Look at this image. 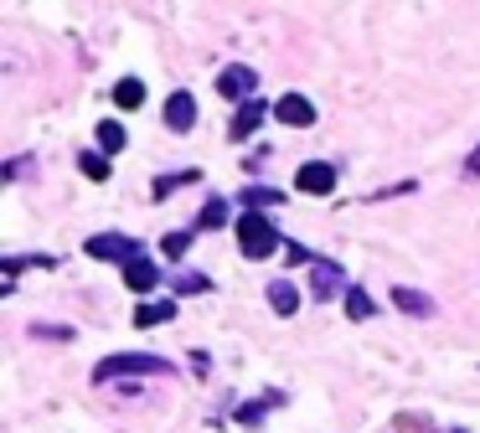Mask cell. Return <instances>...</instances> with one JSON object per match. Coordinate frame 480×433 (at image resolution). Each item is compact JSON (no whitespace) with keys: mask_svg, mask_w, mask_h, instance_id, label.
<instances>
[{"mask_svg":"<svg viewBox=\"0 0 480 433\" xmlns=\"http://www.w3.org/2000/svg\"><path fill=\"white\" fill-rule=\"evenodd\" d=\"M238 243H243L248 259H269V253L279 248V232H274V222H269V216L243 212V216H238Z\"/></svg>","mask_w":480,"mask_h":433,"instance_id":"cell-1","label":"cell"},{"mask_svg":"<svg viewBox=\"0 0 480 433\" xmlns=\"http://www.w3.org/2000/svg\"><path fill=\"white\" fill-rule=\"evenodd\" d=\"M88 259L134 263V259H140V243H134V238H124V232H99V238H88Z\"/></svg>","mask_w":480,"mask_h":433,"instance_id":"cell-2","label":"cell"},{"mask_svg":"<svg viewBox=\"0 0 480 433\" xmlns=\"http://www.w3.org/2000/svg\"><path fill=\"white\" fill-rule=\"evenodd\" d=\"M124 372H171V361L165 356H109L99 361V382H109V376H124Z\"/></svg>","mask_w":480,"mask_h":433,"instance_id":"cell-3","label":"cell"},{"mask_svg":"<svg viewBox=\"0 0 480 433\" xmlns=\"http://www.w3.org/2000/svg\"><path fill=\"white\" fill-rule=\"evenodd\" d=\"M294 191H305V196H325V191H336V171L325 165V160H305L300 175H294Z\"/></svg>","mask_w":480,"mask_h":433,"instance_id":"cell-4","label":"cell"},{"mask_svg":"<svg viewBox=\"0 0 480 433\" xmlns=\"http://www.w3.org/2000/svg\"><path fill=\"white\" fill-rule=\"evenodd\" d=\"M253 83H259V78H253V68H228V72L218 78V93H222V99L253 103Z\"/></svg>","mask_w":480,"mask_h":433,"instance_id":"cell-5","label":"cell"},{"mask_svg":"<svg viewBox=\"0 0 480 433\" xmlns=\"http://www.w3.org/2000/svg\"><path fill=\"white\" fill-rule=\"evenodd\" d=\"M274 119H284V124H294V130H305V124H315V109H310V99H300V93H284V99L274 103Z\"/></svg>","mask_w":480,"mask_h":433,"instance_id":"cell-6","label":"cell"},{"mask_svg":"<svg viewBox=\"0 0 480 433\" xmlns=\"http://www.w3.org/2000/svg\"><path fill=\"white\" fill-rule=\"evenodd\" d=\"M165 124H171L176 134H187L191 124H197V99H191V93H171V99H165Z\"/></svg>","mask_w":480,"mask_h":433,"instance_id":"cell-7","label":"cell"},{"mask_svg":"<svg viewBox=\"0 0 480 433\" xmlns=\"http://www.w3.org/2000/svg\"><path fill=\"white\" fill-rule=\"evenodd\" d=\"M310 289H315V300H331V294L347 289V274H341L336 263H315V269H310Z\"/></svg>","mask_w":480,"mask_h":433,"instance_id":"cell-8","label":"cell"},{"mask_svg":"<svg viewBox=\"0 0 480 433\" xmlns=\"http://www.w3.org/2000/svg\"><path fill=\"white\" fill-rule=\"evenodd\" d=\"M124 284H130L134 294H150V289L160 284V269L150 259H134V263H124Z\"/></svg>","mask_w":480,"mask_h":433,"instance_id":"cell-9","label":"cell"},{"mask_svg":"<svg viewBox=\"0 0 480 433\" xmlns=\"http://www.w3.org/2000/svg\"><path fill=\"white\" fill-rule=\"evenodd\" d=\"M393 304H398V310H408V315H434V300L419 294V289H408V284L393 289Z\"/></svg>","mask_w":480,"mask_h":433,"instance_id":"cell-10","label":"cell"},{"mask_svg":"<svg viewBox=\"0 0 480 433\" xmlns=\"http://www.w3.org/2000/svg\"><path fill=\"white\" fill-rule=\"evenodd\" d=\"M269 304H274L279 315H294V310H300V289H294L290 279H274V284H269Z\"/></svg>","mask_w":480,"mask_h":433,"instance_id":"cell-11","label":"cell"},{"mask_svg":"<svg viewBox=\"0 0 480 433\" xmlns=\"http://www.w3.org/2000/svg\"><path fill=\"white\" fill-rule=\"evenodd\" d=\"M259 119H263V103L259 99L243 103V109H238V119H233V140H248V134L259 130Z\"/></svg>","mask_w":480,"mask_h":433,"instance_id":"cell-12","label":"cell"},{"mask_svg":"<svg viewBox=\"0 0 480 433\" xmlns=\"http://www.w3.org/2000/svg\"><path fill=\"white\" fill-rule=\"evenodd\" d=\"M114 103H119V109H140V103H145V83H140V78H119Z\"/></svg>","mask_w":480,"mask_h":433,"instance_id":"cell-13","label":"cell"},{"mask_svg":"<svg viewBox=\"0 0 480 433\" xmlns=\"http://www.w3.org/2000/svg\"><path fill=\"white\" fill-rule=\"evenodd\" d=\"M347 315L351 320H372L378 315V300H372L367 289H347Z\"/></svg>","mask_w":480,"mask_h":433,"instance_id":"cell-14","label":"cell"},{"mask_svg":"<svg viewBox=\"0 0 480 433\" xmlns=\"http://www.w3.org/2000/svg\"><path fill=\"white\" fill-rule=\"evenodd\" d=\"M171 315H176V304H171V300H165V304L145 300L140 310H134V325H145V331H150V325H160V320H171Z\"/></svg>","mask_w":480,"mask_h":433,"instance_id":"cell-15","label":"cell"},{"mask_svg":"<svg viewBox=\"0 0 480 433\" xmlns=\"http://www.w3.org/2000/svg\"><path fill=\"white\" fill-rule=\"evenodd\" d=\"M99 144L109 150V155L124 150V144H130V140H124V124H119V119H103V124H99Z\"/></svg>","mask_w":480,"mask_h":433,"instance_id":"cell-16","label":"cell"},{"mask_svg":"<svg viewBox=\"0 0 480 433\" xmlns=\"http://www.w3.org/2000/svg\"><path fill=\"white\" fill-rule=\"evenodd\" d=\"M78 165H83V175H88V181H103V175H109V160H103V155H93V150H83V155H78Z\"/></svg>","mask_w":480,"mask_h":433,"instance_id":"cell-17","label":"cell"},{"mask_svg":"<svg viewBox=\"0 0 480 433\" xmlns=\"http://www.w3.org/2000/svg\"><path fill=\"white\" fill-rule=\"evenodd\" d=\"M274 202H279V191H269V186L243 191V212H253V206H274Z\"/></svg>","mask_w":480,"mask_h":433,"instance_id":"cell-18","label":"cell"},{"mask_svg":"<svg viewBox=\"0 0 480 433\" xmlns=\"http://www.w3.org/2000/svg\"><path fill=\"white\" fill-rule=\"evenodd\" d=\"M202 222H207V227H218V222H228V202H218V196H212V202L202 206Z\"/></svg>","mask_w":480,"mask_h":433,"instance_id":"cell-19","label":"cell"},{"mask_svg":"<svg viewBox=\"0 0 480 433\" xmlns=\"http://www.w3.org/2000/svg\"><path fill=\"white\" fill-rule=\"evenodd\" d=\"M187 248H191V232H171V238H165V259H181Z\"/></svg>","mask_w":480,"mask_h":433,"instance_id":"cell-20","label":"cell"},{"mask_svg":"<svg viewBox=\"0 0 480 433\" xmlns=\"http://www.w3.org/2000/svg\"><path fill=\"white\" fill-rule=\"evenodd\" d=\"M176 289H181V294H197V289H207V279L202 274H181L176 279Z\"/></svg>","mask_w":480,"mask_h":433,"instance_id":"cell-21","label":"cell"},{"mask_svg":"<svg viewBox=\"0 0 480 433\" xmlns=\"http://www.w3.org/2000/svg\"><path fill=\"white\" fill-rule=\"evenodd\" d=\"M470 171H475V175H480V155H475V160H470Z\"/></svg>","mask_w":480,"mask_h":433,"instance_id":"cell-22","label":"cell"}]
</instances>
